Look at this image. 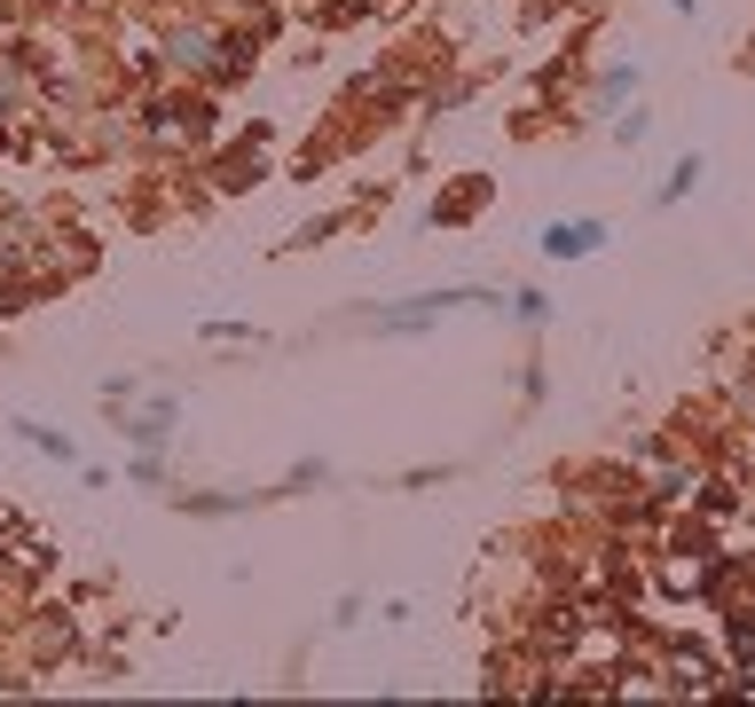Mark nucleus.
<instances>
[{"label":"nucleus","mask_w":755,"mask_h":707,"mask_svg":"<svg viewBox=\"0 0 755 707\" xmlns=\"http://www.w3.org/2000/svg\"><path fill=\"white\" fill-rule=\"evenodd\" d=\"M599 244H606L599 221H551V228H543V252H551V259H582V252H599Z\"/></svg>","instance_id":"nucleus-1"}]
</instances>
